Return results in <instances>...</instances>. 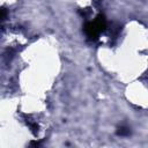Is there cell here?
<instances>
[{
    "label": "cell",
    "mask_w": 148,
    "mask_h": 148,
    "mask_svg": "<svg viewBox=\"0 0 148 148\" xmlns=\"http://www.w3.org/2000/svg\"><path fill=\"white\" fill-rule=\"evenodd\" d=\"M106 28V20L104 15H98L94 21L87 22L84 24V32L89 39L96 40L101 32H103Z\"/></svg>",
    "instance_id": "1"
},
{
    "label": "cell",
    "mask_w": 148,
    "mask_h": 148,
    "mask_svg": "<svg viewBox=\"0 0 148 148\" xmlns=\"http://www.w3.org/2000/svg\"><path fill=\"white\" fill-rule=\"evenodd\" d=\"M130 133H131L130 128L128 127H125V126H120L117 130V134L120 135V136H127V135H130Z\"/></svg>",
    "instance_id": "2"
},
{
    "label": "cell",
    "mask_w": 148,
    "mask_h": 148,
    "mask_svg": "<svg viewBox=\"0 0 148 148\" xmlns=\"http://www.w3.org/2000/svg\"><path fill=\"white\" fill-rule=\"evenodd\" d=\"M5 18H6V8H2L1 9V20L5 21Z\"/></svg>",
    "instance_id": "3"
}]
</instances>
